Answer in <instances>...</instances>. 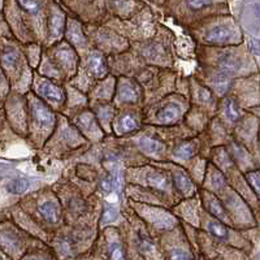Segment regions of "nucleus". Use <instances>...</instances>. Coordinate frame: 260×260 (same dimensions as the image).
Wrapping results in <instances>:
<instances>
[{"instance_id":"obj_14","label":"nucleus","mask_w":260,"mask_h":260,"mask_svg":"<svg viewBox=\"0 0 260 260\" xmlns=\"http://www.w3.org/2000/svg\"><path fill=\"white\" fill-rule=\"evenodd\" d=\"M207 231L210 232L215 238H217V240L226 241V242L231 241V233H229V229H228V228L225 226L224 224H221L220 221H215V220H212V221L208 222Z\"/></svg>"},{"instance_id":"obj_26","label":"nucleus","mask_w":260,"mask_h":260,"mask_svg":"<svg viewBox=\"0 0 260 260\" xmlns=\"http://www.w3.org/2000/svg\"><path fill=\"white\" fill-rule=\"evenodd\" d=\"M116 216H117L116 211L113 210V208H108V210L104 211V213H103V221L108 222V221H111V220H115Z\"/></svg>"},{"instance_id":"obj_19","label":"nucleus","mask_w":260,"mask_h":260,"mask_svg":"<svg viewBox=\"0 0 260 260\" xmlns=\"http://www.w3.org/2000/svg\"><path fill=\"white\" fill-rule=\"evenodd\" d=\"M118 127H120V132H122V133H130V132H136L138 129V122H137L133 116H122L120 118V121H118Z\"/></svg>"},{"instance_id":"obj_22","label":"nucleus","mask_w":260,"mask_h":260,"mask_svg":"<svg viewBox=\"0 0 260 260\" xmlns=\"http://www.w3.org/2000/svg\"><path fill=\"white\" fill-rule=\"evenodd\" d=\"M29 186V182L24 178H17V180H13L12 182H9V185L7 186L9 192H12V194H21V192H24L25 190L27 189Z\"/></svg>"},{"instance_id":"obj_2","label":"nucleus","mask_w":260,"mask_h":260,"mask_svg":"<svg viewBox=\"0 0 260 260\" xmlns=\"http://www.w3.org/2000/svg\"><path fill=\"white\" fill-rule=\"evenodd\" d=\"M99 260H130V255L121 238L116 234H111L107 241L104 256L99 257Z\"/></svg>"},{"instance_id":"obj_9","label":"nucleus","mask_w":260,"mask_h":260,"mask_svg":"<svg viewBox=\"0 0 260 260\" xmlns=\"http://www.w3.org/2000/svg\"><path fill=\"white\" fill-rule=\"evenodd\" d=\"M41 94L47 98L50 102L56 104H61L64 102V91L61 90V87L53 85L52 82H42Z\"/></svg>"},{"instance_id":"obj_12","label":"nucleus","mask_w":260,"mask_h":260,"mask_svg":"<svg viewBox=\"0 0 260 260\" xmlns=\"http://www.w3.org/2000/svg\"><path fill=\"white\" fill-rule=\"evenodd\" d=\"M39 212L43 216V219L47 220L48 222H55L59 221L60 217V211L59 206L56 204V202L53 201H46L39 206Z\"/></svg>"},{"instance_id":"obj_15","label":"nucleus","mask_w":260,"mask_h":260,"mask_svg":"<svg viewBox=\"0 0 260 260\" xmlns=\"http://www.w3.org/2000/svg\"><path fill=\"white\" fill-rule=\"evenodd\" d=\"M173 181H175V185L177 187L178 191L182 192L185 197H190L194 191V186H192L191 181L189 180V177L183 175V173H175L173 175Z\"/></svg>"},{"instance_id":"obj_13","label":"nucleus","mask_w":260,"mask_h":260,"mask_svg":"<svg viewBox=\"0 0 260 260\" xmlns=\"http://www.w3.org/2000/svg\"><path fill=\"white\" fill-rule=\"evenodd\" d=\"M180 117V108H178L177 104H168L164 108L159 111L157 113V118H159V121L164 125L172 124V122H175L177 118Z\"/></svg>"},{"instance_id":"obj_29","label":"nucleus","mask_w":260,"mask_h":260,"mask_svg":"<svg viewBox=\"0 0 260 260\" xmlns=\"http://www.w3.org/2000/svg\"><path fill=\"white\" fill-rule=\"evenodd\" d=\"M130 260H143V259L139 256L137 252H133V254H132V256H130Z\"/></svg>"},{"instance_id":"obj_3","label":"nucleus","mask_w":260,"mask_h":260,"mask_svg":"<svg viewBox=\"0 0 260 260\" xmlns=\"http://www.w3.org/2000/svg\"><path fill=\"white\" fill-rule=\"evenodd\" d=\"M31 115H32V121H34V125L39 129H48V127H52L53 118L52 112L48 110L47 107L42 102H34L31 106Z\"/></svg>"},{"instance_id":"obj_31","label":"nucleus","mask_w":260,"mask_h":260,"mask_svg":"<svg viewBox=\"0 0 260 260\" xmlns=\"http://www.w3.org/2000/svg\"><path fill=\"white\" fill-rule=\"evenodd\" d=\"M259 260H260V254H259Z\"/></svg>"},{"instance_id":"obj_20","label":"nucleus","mask_w":260,"mask_h":260,"mask_svg":"<svg viewBox=\"0 0 260 260\" xmlns=\"http://www.w3.org/2000/svg\"><path fill=\"white\" fill-rule=\"evenodd\" d=\"M150 185L159 190H167L169 186L168 177L159 172H152L150 175Z\"/></svg>"},{"instance_id":"obj_25","label":"nucleus","mask_w":260,"mask_h":260,"mask_svg":"<svg viewBox=\"0 0 260 260\" xmlns=\"http://www.w3.org/2000/svg\"><path fill=\"white\" fill-rule=\"evenodd\" d=\"M112 181L113 185L116 186V189L118 191H122V187H124V178H122V173L118 169H116L112 175Z\"/></svg>"},{"instance_id":"obj_18","label":"nucleus","mask_w":260,"mask_h":260,"mask_svg":"<svg viewBox=\"0 0 260 260\" xmlns=\"http://www.w3.org/2000/svg\"><path fill=\"white\" fill-rule=\"evenodd\" d=\"M20 260H57L56 255L53 254V251H48V250H42V248H37L32 251L27 252L24 257H21Z\"/></svg>"},{"instance_id":"obj_27","label":"nucleus","mask_w":260,"mask_h":260,"mask_svg":"<svg viewBox=\"0 0 260 260\" xmlns=\"http://www.w3.org/2000/svg\"><path fill=\"white\" fill-rule=\"evenodd\" d=\"M101 187H102V190H103V191H106V192L111 191V189H112V187H111V181L103 180V181H102V183H101Z\"/></svg>"},{"instance_id":"obj_7","label":"nucleus","mask_w":260,"mask_h":260,"mask_svg":"<svg viewBox=\"0 0 260 260\" xmlns=\"http://www.w3.org/2000/svg\"><path fill=\"white\" fill-rule=\"evenodd\" d=\"M219 65L220 68H221L222 73L229 76V74L236 73V72L240 71L242 62H241L240 57L236 56L234 53H224L219 59Z\"/></svg>"},{"instance_id":"obj_24","label":"nucleus","mask_w":260,"mask_h":260,"mask_svg":"<svg viewBox=\"0 0 260 260\" xmlns=\"http://www.w3.org/2000/svg\"><path fill=\"white\" fill-rule=\"evenodd\" d=\"M246 177H247L248 183L251 185L255 194L260 198V173L259 172H250V173H247Z\"/></svg>"},{"instance_id":"obj_16","label":"nucleus","mask_w":260,"mask_h":260,"mask_svg":"<svg viewBox=\"0 0 260 260\" xmlns=\"http://www.w3.org/2000/svg\"><path fill=\"white\" fill-rule=\"evenodd\" d=\"M224 113L226 116V118L232 122H237L241 118V110L238 104L236 103L234 99L232 98H228L224 102Z\"/></svg>"},{"instance_id":"obj_30","label":"nucleus","mask_w":260,"mask_h":260,"mask_svg":"<svg viewBox=\"0 0 260 260\" xmlns=\"http://www.w3.org/2000/svg\"><path fill=\"white\" fill-rule=\"evenodd\" d=\"M0 260H11V259H9V257L7 256V255L4 254V252L2 251V250H0Z\"/></svg>"},{"instance_id":"obj_11","label":"nucleus","mask_w":260,"mask_h":260,"mask_svg":"<svg viewBox=\"0 0 260 260\" xmlns=\"http://www.w3.org/2000/svg\"><path fill=\"white\" fill-rule=\"evenodd\" d=\"M139 98V90L134 82L130 81H125L120 86V94H118V99L121 102H127V103H134L138 101Z\"/></svg>"},{"instance_id":"obj_21","label":"nucleus","mask_w":260,"mask_h":260,"mask_svg":"<svg viewBox=\"0 0 260 260\" xmlns=\"http://www.w3.org/2000/svg\"><path fill=\"white\" fill-rule=\"evenodd\" d=\"M195 145L192 142L182 143L181 146H178L175 151V156L180 157V159H190L191 156H194L195 154Z\"/></svg>"},{"instance_id":"obj_1","label":"nucleus","mask_w":260,"mask_h":260,"mask_svg":"<svg viewBox=\"0 0 260 260\" xmlns=\"http://www.w3.org/2000/svg\"><path fill=\"white\" fill-rule=\"evenodd\" d=\"M0 250L11 260H20L27 252L32 251L25 237L11 226L0 228Z\"/></svg>"},{"instance_id":"obj_6","label":"nucleus","mask_w":260,"mask_h":260,"mask_svg":"<svg viewBox=\"0 0 260 260\" xmlns=\"http://www.w3.org/2000/svg\"><path fill=\"white\" fill-rule=\"evenodd\" d=\"M203 202L204 206H206V210L211 213L212 216H215L216 219H219L220 221H229V217H228L226 212H225V208L222 207V204L220 203V201L216 197H213L210 192H204L203 194Z\"/></svg>"},{"instance_id":"obj_4","label":"nucleus","mask_w":260,"mask_h":260,"mask_svg":"<svg viewBox=\"0 0 260 260\" xmlns=\"http://www.w3.org/2000/svg\"><path fill=\"white\" fill-rule=\"evenodd\" d=\"M20 53L17 48L11 45H4L0 50V65L8 74H13L20 65Z\"/></svg>"},{"instance_id":"obj_10","label":"nucleus","mask_w":260,"mask_h":260,"mask_svg":"<svg viewBox=\"0 0 260 260\" xmlns=\"http://www.w3.org/2000/svg\"><path fill=\"white\" fill-rule=\"evenodd\" d=\"M139 147L146 155H150V156H159L164 152V145L150 137H143L139 141Z\"/></svg>"},{"instance_id":"obj_5","label":"nucleus","mask_w":260,"mask_h":260,"mask_svg":"<svg viewBox=\"0 0 260 260\" xmlns=\"http://www.w3.org/2000/svg\"><path fill=\"white\" fill-rule=\"evenodd\" d=\"M233 38V30L225 25H216L204 36V41L212 45H224Z\"/></svg>"},{"instance_id":"obj_28","label":"nucleus","mask_w":260,"mask_h":260,"mask_svg":"<svg viewBox=\"0 0 260 260\" xmlns=\"http://www.w3.org/2000/svg\"><path fill=\"white\" fill-rule=\"evenodd\" d=\"M254 8H255V15H256L257 20H259L260 22V4H255Z\"/></svg>"},{"instance_id":"obj_17","label":"nucleus","mask_w":260,"mask_h":260,"mask_svg":"<svg viewBox=\"0 0 260 260\" xmlns=\"http://www.w3.org/2000/svg\"><path fill=\"white\" fill-rule=\"evenodd\" d=\"M212 87L219 95L226 94L229 87H231V78L224 73L217 74L212 80Z\"/></svg>"},{"instance_id":"obj_23","label":"nucleus","mask_w":260,"mask_h":260,"mask_svg":"<svg viewBox=\"0 0 260 260\" xmlns=\"http://www.w3.org/2000/svg\"><path fill=\"white\" fill-rule=\"evenodd\" d=\"M50 25L52 27V34H57V32H61L62 26H64V17H62L61 13L53 12L51 13L50 17Z\"/></svg>"},{"instance_id":"obj_8","label":"nucleus","mask_w":260,"mask_h":260,"mask_svg":"<svg viewBox=\"0 0 260 260\" xmlns=\"http://www.w3.org/2000/svg\"><path fill=\"white\" fill-rule=\"evenodd\" d=\"M89 68L96 77H104L107 74V62L103 53L99 51H94L89 56Z\"/></svg>"}]
</instances>
